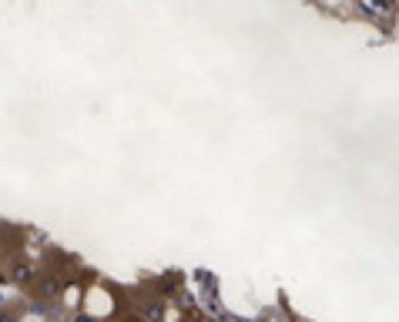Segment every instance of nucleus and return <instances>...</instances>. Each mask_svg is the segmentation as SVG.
<instances>
[{
  "mask_svg": "<svg viewBox=\"0 0 399 322\" xmlns=\"http://www.w3.org/2000/svg\"><path fill=\"white\" fill-rule=\"evenodd\" d=\"M0 322H13V316L11 312H0Z\"/></svg>",
  "mask_w": 399,
  "mask_h": 322,
  "instance_id": "f257e3e1",
  "label": "nucleus"
}]
</instances>
